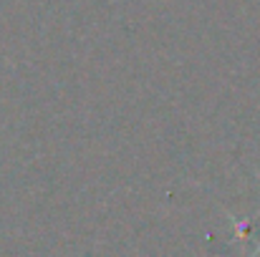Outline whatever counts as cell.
<instances>
[{
	"label": "cell",
	"instance_id": "6da1fadb",
	"mask_svg": "<svg viewBox=\"0 0 260 257\" xmlns=\"http://www.w3.org/2000/svg\"><path fill=\"white\" fill-rule=\"evenodd\" d=\"M258 255H260V245H258V250H255V252H253L250 257H258Z\"/></svg>",
	"mask_w": 260,
	"mask_h": 257
}]
</instances>
